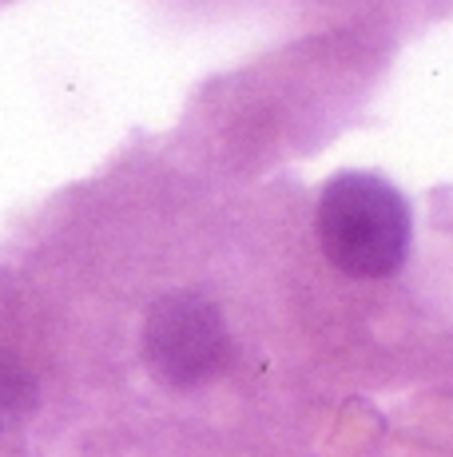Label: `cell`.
<instances>
[{
	"label": "cell",
	"instance_id": "cell-1",
	"mask_svg": "<svg viewBox=\"0 0 453 457\" xmlns=\"http://www.w3.org/2000/svg\"><path fill=\"white\" fill-rule=\"evenodd\" d=\"M318 243L338 270L386 278L409 247V207L378 175H338L318 199Z\"/></svg>",
	"mask_w": 453,
	"mask_h": 457
},
{
	"label": "cell",
	"instance_id": "cell-2",
	"mask_svg": "<svg viewBox=\"0 0 453 457\" xmlns=\"http://www.w3.org/2000/svg\"><path fill=\"white\" fill-rule=\"evenodd\" d=\"M231 338L223 314L199 295H168L152 306L144 327V358L163 386L191 390L226 366Z\"/></svg>",
	"mask_w": 453,
	"mask_h": 457
},
{
	"label": "cell",
	"instance_id": "cell-3",
	"mask_svg": "<svg viewBox=\"0 0 453 457\" xmlns=\"http://www.w3.org/2000/svg\"><path fill=\"white\" fill-rule=\"evenodd\" d=\"M37 410V382L12 354H0V437L16 434Z\"/></svg>",
	"mask_w": 453,
	"mask_h": 457
}]
</instances>
